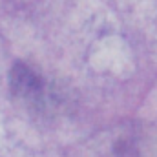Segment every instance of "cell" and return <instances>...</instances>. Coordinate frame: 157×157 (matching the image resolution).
Wrapping results in <instances>:
<instances>
[]
</instances>
